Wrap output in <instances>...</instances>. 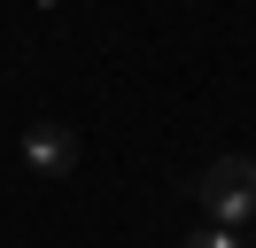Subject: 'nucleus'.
<instances>
[{
	"label": "nucleus",
	"mask_w": 256,
	"mask_h": 248,
	"mask_svg": "<svg viewBox=\"0 0 256 248\" xmlns=\"http://www.w3.org/2000/svg\"><path fill=\"white\" fill-rule=\"evenodd\" d=\"M24 163H32L39 178H70V170H78V140H70L62 124H24Z\"/></svg>",
	"instance_id": "obj_2"
},
{
	"label": "nucleus",
	"mask_w": 256,
	"mask_h": 248,
	"mask_svg": "<svg viewBox=\"0 0 256 248\" xmlns=\"http://www.w3.org/2000/svg\"><path fill=\"white\" fill-rule=\"evenodd\" d=\"M194 194H202V210H210V225H248L256 217V163L248 155H210V170L194 178Z\"/></svg>",
	"instance_id": "obj_1"
},
{
	"label": "nucleus",
	"mask_w": 256,
	"mask_h": 248,
	"mask_svg": "<svg viewBox=\"0 0 256 248\" xmlns=\"http://www.w3.org/2000/svg\"><path fill=\"white\" fill-rule=\"evenodd\" d=\"M178 248H240V240H233V232H225V225H202V232H194V240H178Z\"/></svg>",
	"instance_id": "obj_3"
}]
</instances>
